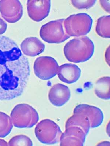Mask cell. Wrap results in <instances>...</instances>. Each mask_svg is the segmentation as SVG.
<instances>
[{"label":"cell","mask_w":110,"mask_h":146,"mask_svg":"<svg viewBox=\"0 0 110 146\" xmlns=\"http://www.w3.org/2000/svg\"><path fill=\"white\" fill-rule=\"evenodd\" d=\"M13 127L11 118L3 112H0V137L7 136L11 132Z\"/></svg>","instance_id":"18"},{"label":"cell","mask_w":110,"mask_h":146,"mask_svg":"<svg viewBox=\"0 0 110 146\" xmlns=\"http://www.w3.org/2000/svg\"><path fill=\"white\" fill-rule=\"evenodd\" d=\"M10 117L13 124L19 128L33 127L39 121V115L36 110L25 104H18L12 110Z\"/></svg>","instance_id":"3"},{"label":"cell","mask_w":110,"mask_h":146,"mask_svg":"<svg viewBox=\"0 0 110 146\" xmlns=\"http://www.w3.org/2000/svg\"><path fill=\"white\" fill-rule=\"evenodd\" d=\"M0 146H8V144L3 139H0Z\"/></svg>","instance_id":"24"},{"label":"cell","mask_w":110,"mask_h":146,"mask_svg":"<svg viewBox=\"0 0 110 146\" xmlns=\"http://www.w3.org/2000/svg\"><path fill=\"white\" fill-rule=\"evenodd\" d=\"M23 7L18 0L0 1V12L8 23H14L20 20L23 15Z\"/></svg>","instance_id":"8"},{"label":"cell","mask_w":110,"mask_h":146,"mask_svg":"<svg viewBox=\"0 0 110 146\" xmlns=\"http://www.w3.org/2000/svg\"><path fill=\"white\" fill-rule=\"evenodd\" d=\"M81 71L77 65L72 64H64L59 66L57 75L60 80L67 83H75L80 78Z\"/></svg>","instance_id":"13"},{"label":"cell","mask_w":110,"mask_h":146,"mask_svg":"<svg viewBox=\"0 0 110 146\" xmlns=\"http://www.w3.org/2000/svg\"><path fill=\"white\" fill-rule=\"evenodd\" d=\"M77 126L81 128L87 135L91 128L89 119L82 114H74L66 121L65 128L70 126Z\"/></svg>","instance_id":"15"},{"label":"cell","mask_w":110,"mask_h":146,"mask_svg":"<svg viewBox=\"0 0 110 146\" xmlns=\"http://www.w3.org/2000/svg\"><path fill=\"white\" fill-rule=\"evenodd\" d=\"M30 74L28 60L13 40L0 35V100L23 94Z\"/></svg>","instance_id":"1"},{"label":"cell","mask_w":110,"mask_h":146,"mask_svg":"<svg viewBox=\"0 0 110 146\" xmlns=\"http://www.w3.org/2000/svg\"><path fill=\"white\" fill-rule=\"evenodd\" d=\"M110 15L103 16L99 18L95 29L97 34L104 38H110Z\"/></svg>","instance_id":"17"},{"label":"cell","mask_w":110,"mask_h":146,"mask_svg":"<svg viewBox=\"0 0 110 146\" xmlns=\"http://www.w3.org/2000/svg\"><path fill=\"white\" fill-rule=\"evenodd\" d=\"M73 113L82 114L87 117L90 121L92 128L99 127L103 122V112L99 108L93 106L80 104L74 108Z\"/></svg>","instance_id":"11"},{"label":"cell","mask_w":110,"mask_h":146,"mask_svg":"<svg viewBox=\"0 0 110 146\" xmlns=\"http://www.w3.org/2000/svg\"><path fill=\"white\" fill-rule=\"evenodd\" d=\"M93 42L87 36L74 38L64 48V55L69 62L78 63L89 60L94 54Z\"/></svg>","instance_id":"2"},{"label":"cell","mask_w":110,"mask_h":146,"mask_svg":"<svg viewBox=\"0 0 110 146\" xmlns=\"http://www.w3.org/2000/svg\"><path fill=\"white\" fill-rule=\"evenodd\" d=\"M9 146H32L31 139L26 135H20L13 137L9 142Z\"/></svg>","instance_id":"19"},{"label":"cell","mask_w":110,"mask_h":146,"mask_svg":"<svg viewBox=\"0 0 110 146\" xmlns=\"http://www.w3.org/2000/svg\"><path fill=\"white\" fill-rule=\"evenodd\" d=\"M109 77L100 78L97 81L95 87V93L97 96L104 100L110 98Z\"/></svg>","instance_id":"16"},{"label":"cell","mask_w":110,"mask_h":146,"mask_svg":"<svg viewBox=\"0 0 110 146\" xmlns=\"http://www.w3.org/2000/svg\"><path fill=\"white\" fill-rule=\"evenodd\" d=\"M64 19L52 21L40 28V36L44 41L49 44H60L70 37L65 32Z\"/></svg>","instance_id":"5"},{"label":"cell","mask_w":110,"mask_h":146,"mask_svg":"<svg viewBox=\"0 0 110 146\" xmlns=\"http://www.w3.org/2000/svg\"><path fill=\"white\" fill-rule=\"evenodd\" d=\"M7 23L0 17V35L4 33L7 29Z\"/></svg>","instance_id":"21"},{"label":"cell","mask_w":110,"mask_h":146,"mask_svg":"<svg viewBox=\"0 0 110 146\" xmlns=\"http://www.w3.org/2000/svg\"><path fill=\"white\" fill-rule=\"evenodd\" d=\"M105 59L106 62L108 63V65L110 64V47L109 46L107 49L105 53Z\"/></svg>","instance_id":"23"},{"label":"cell","mask_w":110,"mask_h":146,"mask_svg":"<svg viewBox=\"0 0 110 146\" xmlns=\"http://www.w3.org/2000/svg\"><path fill=\"white\" fill-rule=\"evenodd\" d=\"M99 2L103 9L107 12L110 13V1H100Z\"/></svg>","instance_id":"22"},{"label":"cell","mask_w":110,"mask_h":146,"mask_svg":"<svg viewBox=\"0 0 110 146\" xmlns=\"http://www.w3.org/2000/svg\"><path fill=\"white\" fill-rule=\"evenodd\" d=\"M96 2V1L95 0H76L71 1L73 6L78 9L90 8L94 6Z\"/></svg>","instance_id":"20"},{"label":"cell","mask_w":110,"mask_h":146,"mask_svg":"<svg viewBox=\"0 0 110 146\" xmlns=\"http://www.w3.org/2000/svg\"><path fill=\"white\" fill-rule=\"evenodd\" d=\"M20 46L23 54L30 57L39 55L45 49V45L36 37L27 38L22 42Z\"/></svg>","instance_id":"14"},{"label":"cell","mask_w":110,"mask_h":146,"mask_svg":"<svg viewBox=\"0 0 110 146\" xmlns=\"http://www.w3.org/2000/svg\"><path fill=\"white\" fill-rule=\"evenodd\" d=\"M65 129V131L60 137V146L83 145L86 135L82 129L74 126Z\"/></svg>","instance_id":"9"},{"label":"cell","mask_w":110,"mask_h":146,"mask_svg":"<svg viewBox=\"0 0 110 146\" xmlns=\"http://www.w3.org/2000/svg\"><path fill=\"white\" fill-rule=\"evenodd\" d=\"M59 66L56 60L49 56L39 57L35 60L34 70L35 75L43 80H48L57 74Z\"/></svg>","instance_id":"7"},{"label":"cell","mask_w":110,"mask_h":146,"mask_svg":"<svg viewBox=\"0 0 110 146\" xmlns=\"http://www.w3.org/2000/svg\"><path fill=\"white\" fill-rule=\"evenodd\" d=\"M35 133L40 143L49 145L58 143L62 133L58 125L49 119L40 121L35 127Z\"/></svg>","instance_id":"6"},{"label":"cell","mask_w":110,"mask_h":146,"mask_svg":"<svg viewBox=\"0 0 110 146\" xmlns=\"http://www.w3.org/2000/svg\"><path fill=\"white\" fill-rule=\"evenodd\" d=\"M93 20L91 17L85 13L72 14L64 21L65 32L70 36L80 37L90 31Z\"/></svg>","instance_id":"4"},{"label":"cell","mask_w":110,"mask_h":146,"mask_svg":"<svg viewBox=\"0 0 110 146\" xmlns=\"http://www.w3.org/2000/svg\"><path fill=\"white\" fill-rule=\"evenodd\" d=\"M51 1H29L27 8L29 16L32 20L40 22L48 16L50 11Z\"/></svg>","instance_id":"10"},{"label":"cell","mask_w":110,"mask_h":146,"mask_svg":"<svg viewBox=\"0 0 110 146\" xmlns=\"http://www.w3.org/2000/svg\"><path fill=\"white\" fill-rule=\"evenodd\" d=\"M48 96L49 101L53 105L62 106L67 102L70 98V90L65 85L58 83L51 88Z\"/></svg>","instance_id":"12"}]
</instances>
